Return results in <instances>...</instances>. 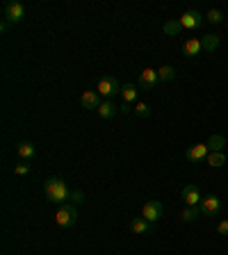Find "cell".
Returning <instances> with one entry per match:
<instances>
[{
  "label": "cell",
  "mask_w": 228,
  "mask_h": 255,
  "mask_svg": "<svg viewBox=\"0 0 228 255\" xmlns=\"http://www.w3.org/2000/svg\"><path fill=\"white\" fill-rule=\"evenodd\" d=\"M23 18H25V7H23V2H9V5L5 7V21L7 23H21Z\"/></svg>",
  "instance_id": "cell-7"
},
{
  "label": "cell",
  "mask_w": 228,
  "mask_h": 255,
  "mask_svg": "<svg viewBox=\"0 0 228 255\" xmlns=\"http://www.w3.org/2000/svg\"><path fill=\"white\" fill-rule=\"evenodd\" d=\"M206 21L208 23H212V25H219V23H224V11H219V9H210L206 14Z\"/></svg>",
  "instance_id": "cell-24"
},
{
  "label": "cell",
  "mask_w": 228,
  "mask_h": 255,
  "mask_svg": "<svg viewBox=\"0 0 228 255\" xmlns=\"http://www.w3.org/2000/svg\"><path fill=\"white\" fill-rule=\"evenodd\" d=\"M219 44H222V41H219L217 34H206V37H201V46L206 53H215V50L219 48Z\"/></svg>",
  "instance_id": "cell-17"
},
{
  "label": "cell",
  "mask_w": 228,
  "mask_h": 255,
  "mask_svg": "<svg viewBox=\"0 0 228 255\" xmlns=\"http://www.w3.org/2000/svg\"><path fill=\"white\" fill-rule=\"evenodd\" d=\"M158 69H144L139 73V87L144 89V91H153V89L158 87Z\"/></svg>",
  "instance_id": "cell-6"
},
{
  "label": "cell",
  "mask_w": 228,
  "mask_h": 255,
  "mask_svg": "<svg viewBox=\"0 0 228 255\" xmlns=\"http://www.w3.org/2000/svg\"><path fill=\"white\" fill-rule=\"evenodd\" d=\"M201 217H203V212H201V207H199V205H196V207H185V210L180 212V219H183L185 223L199 221Z\"/></svg>",
  "instance_id": "cell-16"
},
{
  "label": "cell",
  "mask_w": 228,
  "mask_h": 255,
  "mask_svg": "<svg viewBox=\"0 0 228 255\" xmlns=\"http://www.w3.org/2000/svg\"><path fill=\"white\" fill-rule=\"evenodd\" d=\"M44 191H46V198H48L53 205H66L71 201V189L66 187V182L62 178H48L44 182Z\"/></svg>",
  "instance_id": "cell-1"
},
{
  "label": "cell",
  "mask_w": 228,
  "mask_h": 255,
  "mask_svg": "<svg viewBox=\"0 0 228 255\" xmlns=\"http://www.w3.org/2000/svg\"><path fill=\"white\" fill-rule=\"evenodd\" d=\"M162 32L167 34V37H176V34L180 32V21H178V18H174V21H167L162 25Z\"/></svg>",
  "instance_id": "cell-22"
},
{
  "label": "cell",
  "mask_w": 228,
  "mask_h": 255,
  "mask_svg": "<svg viewBox=\"0 0 228 255\" xmlns=\"http://www.w3.org/2000/svg\"><path fill=\"white\" fill-rule=\"evenodd\" d=\"M208 153H210L208 144H196V146H190L185 151V158L190 160V162H201V160L208 158Z\"/></svg>",
  "instance_id": "cell-10"
},
{
  "label": "cell",
  "mask_w": 228,
  "mask_h": 255,
  "mask_svg": "<svg viewBox=\"0 0 228 255\" xmlns=\"http://www.w3.org/2000/svg\"><path fill=\"white\" fill-rule=\"evenodd\" d=\"M162 212H164V207L160 201H146L144 207H141V219H146L148 223H155L162 217Z\"/></svg>",
  "instance_id": "cell-4"
},
{
  "label": "cell",
  "mask_w": 228,
  "mask_h": 255,
  "mask_svg": "<svg viewBox=\"0 0 228 255\" xmlns=\"http://www.w3.org/2000/svg\"><path fill=\"white\" fill-rule=\"evenodd\" d=\"M158 78H160V82H171L176 78V69H174V66H169V64L160 66V69H158Z\"/></svg>",
  "instance_id": "cell-20"
},
{
  "label": "cell",
  "mask_w": 228,
  "mask_h": 255,
  "mask_svg": "<svg viewBox=\"0 0 228 255\" xmlns=\"http://www.w3.org/2000/svg\"><path fill=\"white\" fill-rule=\"evenodd\" d=\"M14 173L16 175H27L30 173V164H16V167H14Z\"/></svg>",
  "instance_id": "cell-26"
},
{
  "label": "cell",
  "mask_w": 228,
  "mask_h": 255,
  "mask_svg": "<svg viewBox=\"0 0 228 255\" xmlns=\"http://www.w3.org/2000/svg\"><path fill=\"white\" fill-rule=\"evenodd\" d=\"M132 112H135L139 119H148V116H151V105H148V103H135Z\"/></svg>",
  "instance_id": "cell-23"
},
{
  "label": "cell",
  "mask_w": 228,
  "mask_h": 255,
  "mask_svg": "<svg viewBox=\"0 0 228 255\" xmlns=\"http://www.w3.org/2000/svg\"><path fill=\"white\" fill-rule=\"evenodd\" d=\"M16 153H18V158H23V160H32L37 155V148H34L32 141H18Z\"/></svg>",
  "instance_id": "cell-14"
},
{
  "label": "cell",
  "mask_w": 228,
  "mask_h": 255,
  "mask_svg": "<svg viewBox=\"0 0 228 255\" xmlns=\"http://www.w3.org/2000/svg\"><path fill=\"white\" fill-rule=\"evenodd\" d=\"M121 85H119V80L114 76H105V78H101L98 80V85H96V91L101 93V96L105 98V100H110L112 96H116V93H121Z\"/></svg>",
  "instance_id": "cell-3"
},
{
  "label": "cell",
  "mask_w": 228,
  "mask_h": 255,
  "mask_svg": "<svg viewBox=\"0 0 228 255\" xmlns=\"http://www.w3.org/2000/svg\"><path fill=\"white\" fill-rule=\"evenodd\" d=\"M103 103V100H101V93L96 91V89H94V91H82V96H80V105L85 109H98V105Z\"/></svg>",
  "instance_id": "cell-11"
},
{
  "label": "cell",
  "mask_w": 228,
  "mask_h": 255,
  "mask_svg": "<svg viewBox=\"0 0 228 255\" xmlns=\"http://www.w3.org/2000/svg\"><path fill=\"white\" fill-rule=\"evenodd\" d=\"M180 196H183V201H185V207H196V205H201V201H203L201 191H199V187H196V185L183 187Z\"/></svg>",
  "instance_id": "cell-8"
},
{
  "label": "cell",
  "mask_w": 228,
  "mask_h": 255,
  "mask_svg": "<svg viewBox=\"0 0 228 255\" xmlns=\"http://www.w3.org/2000/svg\"><path fill=\"white\" fill-rule=\"evenodd\" d=\"M55 223L60 228H73L78 223V210L73 203H66V205H60V210L55 212Z\"/></svg>",
  "instance_id": "cell-2"
},
{
  "label": "cell",
  "mask_w": 228,
  "mask_h": 255,
  "mask_svg": "<svg viewBox=\"0 0 228 255\" xmlns=\"http://www.w3.org/2000/svg\"><path fill=\"white\" fill-rule=\"evenodd\" d=\"M82 201H85V191H80V189L71 191V201L69 203H73V205H80Z\"/></svg>",
  "instance_id": "cell-25"
},
{
  "label": "cell",
  "mask_w": 228,
  "mask_h": 255,
  "mask_svg": "<svg viewBox=\"0 0 228 255\" xmlns=\"http://www.w3.org/2000/svg\"><path fill=\"white\" fill-rule=\"evenodd\" d=\"M217 233L222 235V237H228V221H222L217 226Z\"/></svg>",
  "instance_id": "cell-27"
},
{
  "label": "cell",
  "mask_w": 228,
  "mask_h": 255,
  "mask_svg": "<svg viewBox=\"0 0 228 255\" xmlns=\"http://www.w3.org/2000/svg\"><path fill=\"white\" fill-rule=\"evenodd\" d=\"M199 207H201L203 217H215V214H219V210H222V198H217V196H206Z\"/></svg>",
  "instance_id": "cell-9"
},
{
  "label": "cell",
  "mask_w": 228,
  "mask_h": 255,
  "mask_svg": "<svg viewBox=\"0 0 228 255\" xmlns=\"http://www.w3.org/2000/svg\"><path fill=\"white\" fill-rule=\"evenodd\" d=\"M206 144H208V148H210L212 153H222V148L226 146V139H224L222 135H212Z\"/></svg>",
  "instance_id": "cell-18"
},
{
  "label": "cell",
  "mask_w": 228,
  "mask_h": 255,
  "mask_svg": "<svg viewBox=\"0 0 228 255\" xmlns=\"http://www.w3.org/2000/svg\"><path fill=\"white\" fill-rule=\"evenodd\" d=\"M119 112H121V109L116 107L112 100H103V103L98 105V109H96V114L101 116V119H114Z\"/></svg>",
  "instance_id": "cell-12"
},
{
  "label": "cell",
  "mask_w": 228,
  "mask_h": 255,
  "mask_svg": "<svg viewBox=\"0 0 228 255\" xmlns=\"http://www.w3.org/2000/svg\"><path fill=\"white\" fill-rule=\"evenodd\" d=\"M203 14H199L196 9H187L183 14V16L178 18L180 21V27H185V30H196V27H201L203 25Z\"/></svg>",
  "instance_id": "cell-5"
},
{
  "label": "cell",
  "mask_w": 228,
  "mask_h": 255,
  "mask_svg": "<svg viewBox=\"0 0 228 255\" xmlns=\"http://www.w3.org/2000/svg\"><path fill=\"white\" fill-rule=\"evenodd\" d=\"M203 53V46H201V39H187L183 44V55L185 57H196V55Z\"/></svg>",
  "instance_id": "cell-13"
},
{
  "label": "cell",
  "mask_w": 228,
  "mask_h": 255,
  "mask_svg": "<svg viewBox=\"0 0 228 255\" xmlns=\"http://www.w3.org/2000/svg\"><path fill=\"white\" fill-rule=\"evenodd\" d=\"M206 162L210 164V167H215V169H219V167H224L226 164V155L224 153H208V158H206Z\"/></svg>",
  "instance_id": "cell-21"
},
{
  "label": "cell",
  "mask_w": 228,
  "mask_h": 255,
  "mask_svg": "<svg viewBox=\"0 0 228 255\" xmlns=\"http://www.w3.org/2000/svg\"><path fill=\"white\" fill-rule=\"evenodd\" d=\"M130 230L137 235H146L153 230V223H148L146 219H130Z\"/></svg>",
  "instance_id": "cell-15"
},
{
  "label": "cell",
  "mask_w": 228,
  "mask_h": 255,
  "mask_svg": "<svg viewBox=\"0 0 228 255\" xmlns=\"http://www.w3.org/2000/svg\"><path fill=\"white\" fill-rule=\"evenodd\" d=\"M121 96H123V103L125 105H132V103H135V98H137V87H135V85H123Z\"/></svg>",
  "instance_id": "cell-19"
},
{
  "label": "cell",
  "mask_w": 228,
  "mask_h": 255,
  "mask_svg": "<svg viewBox=\"0 0 228 255\" xmlns=\"http://www.w3.org/2000/svg\"><path fill=\"white\" fill-rule=\"evenodd\" d=\"M121 112H123V114H128V112H132V107H130V105H125V103H123V107H121Z\"/></svg>",
  "instance_id": "cell-28"
}]
</instances>
